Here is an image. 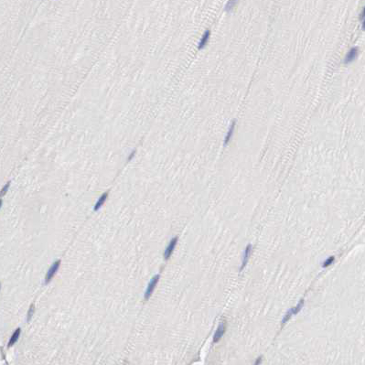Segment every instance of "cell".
Returning <instances> with one entry per match:
<instances>
[{
    "instance_id": "1",
    "label": "cell",
    "mask_w": 365,
    "mask_h": 365,
    "mask_svg": "<svg viewBox=\"0 0 365 365\" xmlns=\"http://www.w3.org/2000/svg\"><path fill=\"white\" fill-rule=\"evenodd\" d=\"M158 279H159V274H156V275L151 279V281L149 282L148 287H147V288H146V293H145V299H148V298L150 297V296L152 295V293H153L155 287H156V286H157V284H158Z\"/></svg>"
},
{
    "instance_id": "2",
    "label": "cell",
    "mask_w": 365,
    "mask_h": 365,
    "mask_svg": "<svg viewBox=\"0 0 365 365\" xmlns=\"http://www.w3.org/2000/svg\"><path fill=\"white\" fill-rule=\"evenodd\" d=\"M60 261L58 260V261H56L54 264L51 266V268L49 269L48 273L46 274V280H45V283H46V284H48V283L52 279V277L54 276V274H56V272L58 271V269H59V267H60Z\"/></svg>"
},
{
    "instance_id": "3",
    "label": "cell",
    "mask_w": 365,
    "mask_h": 365,
    "mask_svg": "<svg viewBox=\"0 0 365 365\" xmlns=\"http://www.w3.org/2000/svg\"><path fill=\"white\" fill-rule=\"evenodd\" d=\"M177 242H178V238L177 237L173 238V239L170 241L169 244L167 245V249H166V251H165V259H168V258L170 257L172 252H173V250L175 249V246H176V244H177Z\"/></svg>"
},
{
    "instance_id": "4",
    "label": "cell",
    "mask_w": 365,
    "mask_h": 365,
    "mask_svg": "<svg viewBox=\"0 0 365 365\" xmlns=\"http://www.w3.org/2000/svg\"><path fill=\"white\" fill-rule=\"evenodd\" d=\"M357 56H358V48L355 47V48L350 49V51L348 52L347 55H346V57H345L344 62H345L346 64L352 62V61L357 58Z\"/></svg>"
},
{
    "instance_id": "5",
    "label": "cell",
    "mask_w": 365,
    "mask_h": 365,
    "mask_svg": "<svg viewBox=\"0 0 365 365\" xmlns=\"http://www.w3.org/2000/svg\"><path fill=\"white\" fill-rule=\"evenodd\" d=\"M224 332H225V324L224 323H220L217 330H216V332H215V334H214V337H213V342L214 343L219 341L221 339V337L223 336Z\"/></svg>"
},
{
    "instance_id": "6",
    "label": "cell",
    "mask_w": 365,
    "mask_h": 365,
    "mask_svg": "<svg viewBox=\"0 0 365 365\" xmlns=\"http://www.w3.org/2000/svg\"><path fill=\"white\" fill-rule=\"evenodd\" d=\"M251 251H252V245H251V244H248V245L246 246V248H245V251H244V256H243V264H242V266H241V268H240L241 271H242V270L245 267V265H247L248 260H249V257H250V255H251Z\"/></svg>"
},
{
    "instance_id": "7",
    "label": "cell",
    "mask_w": 365,
    "mask_h": 365,
    "mask_svg": "<svg viewBox=\"0 0 365 365\" xmlns=\"http://www.w3.org/2000/svg\"><path fill=\"white\" fill-rule=\"evenodd\" d=\"M210 35H211L210 30H206V31L204 32L203 36L201 38V41H200V43H199V47H198L199 50H202V49L206 46V44H207L209 38H210Z\"/></svg>"
},
{
    "instance_id": "8",
    "label": "cell",
    "mask_w": 365,
    "mask_h": 365,
    "mask_svg": "<svg viewBox=\"0 0 365 365\" xmlns=\"http://www.w3.org/2000/svg\"><path fill=\"white\" fill-rule=\"evenodd\" d=\"M234 127H235V121H234V122L231 124L230 127H229L228 131H227L226 136H225V138H224V145H227V144L229 143V141L231 140V138H232V136H233V134H234Z\"/></svg>"
},
{
    "instance_id": "9",
    "label": "cell",
    "mask_w": 365,
    "mask_h": 365,
    "mask_svg": "<svg viewBox=\"0 0 365 365\" xmlns=\"http://www.w3.org/2000/svg\"><path fill=\"white\" fill-rule=\"evenodd\" d=\"M107 196H108V192H105V193H104L100 197V199L98 200V201L96 202V204L94 206V211H98L103 206V204L105 203V201H106V199H107Z\"/></svg>"
},
{
    "instance_id": "10",
    "label": "cell",
    "mask_w": 365,
    "mask_h": 365,
    "mask_svg": "<svg viewBox=\"0 0 365 365\" xmlns=\"http://www.w3.org/2000/svg\"><path fill=\"white\" fill-rule=\"evenodd\" d=\"M20 331H21V329H17V330L14 332V334L12 335V337L10 338V341H9V342H8V346H12V345H14L16 342H17V341L18 340V338H19V335H20Z\"/></svg>"
},
{
    "instance_id": "11",
    "label": "cell",
    "mask_w": 365,
    "mask_h": 365,
    "mask_svg": "<svg viewBox=\"0 0 365 365\" xmlns=\"http://www.w3.org/2000/svg\"><path fill=\"white\" fill-rule=\"evenodd\" d=\"M236 3H237V0H229V1L227 2L226 6H225V11L230 12V11L234 7V6L236 5Z\"/></svg>"
},
{
    "instance_id": "12",
    "label": "cell",
    "mask_w": 365,
    "mask_h": 365,
    "mask_svg": "<svg viewBox=\"0 0 365 365\" xmlns=\"http://www.w3.org/2000/svg\"><path fill=\"white\" fill-rule=\"evenodd\" d=\"M33 313H34V304H31L30 308L29 309V312H28V318H27V321L28 322L31 319V318L33 316Z\"/></svg>"
},
{
    "instance_id": "13",
    "label": "cell",
    "mask_w": 365,
    "mask_h": 365,
    "mask_svg": "<svg viewBox=\"0 0 365 365\" xmlns=\"http://www.w3.org/2000/svg\"><path fill=\"white\" fill-rule=\"evenodd\" d=\"M334 262V257L333 256H331V257H329L324 263H323V265H322V266L323 267H328L329 265H332V263Z\"/></svg>"
},
{
    "instance_id": "14",
    "label": "cell",
    "mask_w": 365,
    "mask_h": 365,
    "mask_svg": "<svg viewBox=\"0 0 365 365\" xmlns=\"http://www.w3.org/2000/svg\"><path fill=\"white\" fill-rule=\"evenodd\" d=\"M9 185H10V182H8L7 185H5V187L2 189V192H1V196L3 197L4 195H5V193L7 191V189H8V188H9Z\"/></svg>"
},
{
    "instance_id": "15",
    "label": "cell",
    "mask_w": 365,
    "mask_h": 365,
    "mask_svg": "<svg viewBox=\"0 0 365 365\" xmlns=\"http://www.w3.org/2000/svg\"><path fill=\"white\" fill-rule=\"evenodd\" d=\"M136 154V151H133V153H132V155H130L129 156V158H128V160H130L131 158H133V157H134V155Z\"/></svg>"
},
{
    "instance_id": "16",
    "label": "cell",
    "mask_w": 365,
    "mask_h": 365,
    "mask_svg": "<svg viewBox=\"0 0 365 365\" xmlns=\"http://www.w3.org/2000/svg\"><path fill=\"white\" fill-rule=\"evenodd\" d=\"M363 29L365 30V19L363 20Z\"/></svg>"
},
{
    "instance_id": "17",
    "label": "cell",
    "mask_w": 365,
    "mask_h": 365,
    "mask_svg": "<svg viewBox=\"0 0 365 365\" xmlns=\"http://www.w3.org/2000/svg\"><path fill=\"white\" fill-rule=\"evenodd\" d=\"M363 16H365V7L364 9H363Z\"/></svg>"
}]
</instances>
